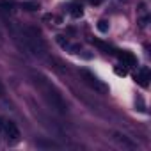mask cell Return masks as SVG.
Wrapping results in <instances>:
<instances>
[{"label": "cell", "instance_id": "15", "mask_svg": "<svg viewBox=\"0 0 151 151\" xmlns=\"http://www.w3.org/2000/svg\"><path fill=\"white\" fill-rule=\"evenodd\" d=\"M147 20H149V18H147V16H144V18H142V20H140V27H142V29H144V27H146V25H147Z\"/></svg>", "mask_w": 151, "mask_h": 151}, {"label": "cell", "instance_id": "10", "mask_svg": "<svg viewBox=\"0 0 151 151\" xmlns=\"http://www.w3.org/2000/svg\"><path fill=\"white\" fill-rule=\"evenodd\" d=\"M96 27H98V30H100V32H103V34H105V32H109V22H107V20H100Z\"/></svg>", "mask_w": 151, "mask_h": 151}, {"label": "cell", "instance_id": "1", "mask_svg": "<svg viewBox=\"0 0 151 151\" xmlns=\"http://www.w3.org/2000/svg\"><path fill=\"white\" fill-rule=\"evenodd\" d=\"M34 84H36V87L39 89V93L43 94V98L48 101V105H50L52 109H55V110L60 112V114H66V112H68V103H66V100L62 98L60 91H59L48 78H45L43 75H34Z\"/></svg>", "mask_w": 151, "mask_h": 151}, {"label": "cell", "instance_id": "13", "mask_svg": "<svg viewBox=\"0 0 151 151\" xmlns=\"http://www.w3.org/2000/svg\"><path fill=\"white\" fill-rule=\"evenodd\" d=\"M93 43H94V45H96V46H98V48H101V50H103V52H107V53H109V50H110V48H109V46H107V45H103V43H101V41H96V39H93Z\"/></svg>", "mask_w": 151, "mask_h": 151}, {"label": "cell", "instance_id": "6", "mask_svg": "<svg viewBox=\"0 0 151 151\" xmlns=\"http://www.w3.org/2000/svg\"><path fill=\"white\" fill-rule=\"evenodd\" d=\"M117 55H119V59H121L126 66H135V64H137L135 57H133L132 53H128V52H123V53H117Z\"/></svg>", "mask_w": 151, "mask_h": 151}, {"label": "cell", "instance_id": "3", "mask_svg": "<svg viewBox=\"0 0 151 151\" xmlns=\"http://www.w3.org/2000/svg\"><path fill=\"white\" fill-rule=\"evenodd\" d=\"M2 132H6L7 140H11V142H18L20 140V130H18V126L13 121H4V130Z\"/></svg>", "mask_w": 151, "mask_h": 151}, {"label": "cell", "instance_id": "14", "mask_svg": "<svg viewBox=\"0 0 151 151\" xmlns=\"http://www.w3.org/2000/svg\"><path fill=\"white\" fill-rule=\"evenodd\" d=\"M116 73L121 75V77H124V75H126V68H116Z\"/></svg>", "mask_w": 151, "mask_h": 151}, {"label": "cell", "instance_id": "7", "mask_svg": "<svg viewBox=\"0 0 151 151\" xmlns=\"http://www.w3.org/2000/svg\"><path fill=\"white\" fill-rule=\"evenodd\" d=\"M71 16L75 18V20H78V18H82L84 16V7H82V4H73L71 6Z\"/></svg>", "mask_w": 151, "mask_h": 151}, {"label": "cell", "instance_id": "5", "mask_svg": "<svg viewBox=\"0 0 151 151\" xmlns=\"http://www.w3.org/2000/svg\"><path fill=\"white\" fill-rule=\"evenodd\" d=\"M135 80H137L142 87H147V84H149V69H147V68H140L139 73L135 75Z\"/></svg>", "mask_w": 151, "mask_h": 151}, {"label": "cell", "instance_id": "8", "mask_svg": "<svg viewBox=\"0 0 151 151\" xmlns=\"http://www.w3.org/2000/svg\"><path fill=\"white\" fill-rule=\"evenodd\" d=\"M39 7H41V4L37 2V0H29V2L22 4V9H25V11H37Z\"/></svg>", "mask_w": 151, "mask_h": 151}, {"label": "cell", "instance_id": "12", "mask_svg": "<svg viewBox=\"0 0 151 151\" xmlns=\"http://www.w3.org/2000/svg\"><path fill=\"white\" fill-rule=\"evenodd\" d=\"M68 48L71 50V53H80V52H82V45H78V43H77V45H69Z\"/></svg>", "mask_w": 151, "mask_h": 151}, {"label": "cell", "instance_id": "2", "mask_svg": "<svg viewBox=\"0 0 151 151\" xmlns=\"http://www.w3.org/2000/svg\"><path fill=\"white\" fill-rule=\"evenodd\" d=\"M80 77L84 78V82L87 84V86H91L94 91H98V93H101V94H107L109 93V87L96 77V75H93L91 71H87V69H80Z\"/></svg>", "mask_w": 151, "mask_h": 151}, {"label": "cell", "instance_id": "4", "mask_svg": "<svg viewBox=\"0 0 151 151\" xmlns=\"http://www.w3.org/2000/svg\"><path fill=\"white\" fill-rule=\"evenodd\" d=\"M112 139H114L117 144H121L123 147H128V149H135V147H137V144H135L133 140H130V139H128L126 135H123V133H117V132H116Z\"/></svg>", "mask_w": 151, "mask_h": 151}, {"label": "cell", "instance_id": "11", "mask_svg": "<svg viewBox=\"0 0 151 151\" xmlns=\"http://www.w3.org/2000/svg\"><path fill=\"white\" fill-rule=\"evenodd\" d=\"M57 43H59L62 48H68V46H69V41H68L64 36H57Z\"/></svg>", "mask_w": 151, "mask_h": 151}, {"label": "cell", "instance_id": "17", "mask_svg": "<svg viewBox=\"0 0 151 151\" xmlns=\"http://www.w3.org/2000/svg\"><path fill=\"white\" fill-rule=\"evenodd\" d=\"M4 130V121H2V117H0V132Z\"/></svg>", "mask_w": 151, "mask_h": 151}, {"label": "cell", "instance_id": "16", "mask_svg": "<svg viewBox=\"0 0 151 151\" xmlns=\"http://www.w3.org/2000/svg\"><path fill=\"white\" fill-rule=\"evenodd\" d=\"M89 2H91V4H93V6H100V4H101V2H103V0H89Z\"/></svg>", "mask_w": 151, "mask_h": 151}, {"label": "cell", "instance_id": "9", "mask_svg": "<svg viewBox=\"0 0 151 151\" xmlns=\"http://www.w3.org/2000/svg\"><path fill=\"white\" fill-rule=\"evenodd\" d=\"M14 7L13 4V0H0V11H4V13H11Z\"/></svg>", "mask_w": 151, "mask_h": 151}]
</instances>
